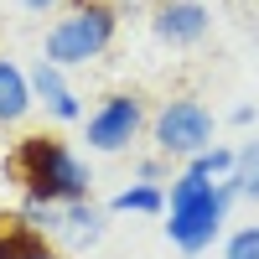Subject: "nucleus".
<instances>
[{"mask_svg": "<svg viewBox=\"0 0 259 259\" xmlns=\"http://www.w3.org/2000/svg\"><path fill=\"white\" fill-rule=\"evenodd\" d=\"M57 0H26V11H52Z\"/></svg>", "mask_w": 259, "mask_h": 259, "instance_id": "dca6fc26", "label": "nucleus"}, {"mask_svg": "<svg viewBox=\"0 0 259 259\" xmlns=\"http://www.w3.org/2000/svg\"><path fill=\"white\" fill-rule=\"evenodd\" d=\"M140 124H145L140 94H109V99L89 114V145L104 150V156H114V150H124L130 140L140 135Z\"/></svg>", "mask_w": 259, "mask_h": 259, "instance_id": "39448f33", "label": "nucleus"}, {"mask_svg": "<svg viewBox=\"0 0 259 259\" xmlns=\"http://www.w3.org/2000/svg\"><path fill=\"white\" fill-rule=\"evenodd\" d=\"M187 166H192V171H202L207 182H212V177H233V150L212 145V150H202V156H192Z\"/></svg>", "mask_w": 259, "mask_h": 259, "instance_id": "ddd939ff", "label": "nucleus"}, {"mask_svg": "<svg viewBox=\"0 0 259 259\" xmlns=\"http://www.w3.org/2000/svg\"><path fill=\"white\" fill-rule=\"evenodd\" d=\"M156 177H166V166H161V161H140V182L156 187Z\"/></svg>", "mask_w": 259, "mask_h": 259, "instance_id": "2eb2a0df", "label": "nucleus"}, {"mask_svg": "<svg viewBox=\"0 0 259 259\" xmlns=\"http://www.w3.org/2000/svg\"><path fill=\"white\" fill-rule=\"evenodd\" d=\"M223 259H259V223H249V228H239V233H228Z\"/></svg>", "mask_w": 259, "mask_h": 259, "instance_id": "4468645a", "label": "nucleus"}, {"mask_svg": "<svg viewBox=\"0 0 259 259\" xmlns=\"http://www.w3.org/2000/svg\"><path fill=\"white\" fill-rule=\"evenodd\" d=\"M31 99H47V109H52L57 119H78V114H83L78 94L62 83V68H52V62H36V73H31Z\"/></svg>", "mask_w": 259, "mask_h": 259, "instance_id": "0eeeda50", "label": "nucleus"}, {"mask_svg": "<svg viewBox=\"0 0 259 259\" xmlns=\"http://www.w3.org/2000/svg\"><path fill=\"white\" fill-rule=\"evenodd\" d=\"M26 109H31V78L0 57V124H16Z\"/></svg>", "mask_w": 259, "mask_h": 259, "instance_id": "9d476101", "label": "nucleus"}, {"mask_svg": "<svg viewBox=\"0 0 259 259\" xmlns=\"http://www.w3.org/2000/svg\"><path fill=\"white\" fill-rule=\"evenodd\" d=\"M6 171H11V182L26 192L31 202H52V207L89 202V187H94L89 166H83L62 140H52V135H26L6 156Z\"/></svg>", "mask_w": 259, "mask_h": 259, "instance_id": "f257e3e1", "label": "nucleus"}, {"mask_svg": "<svg viewBox=\"0 0 259 259\" xmlns=\"http://www.w3.org/2000/svg\"><path fill=\"white\" fill-rule=\"evenodd\" d=\"M109 212H166V192H161V187H150V182H135V187L114 192Z\"/></svg>", "mask_w": 259, "mask_h": 259, "instance_id": "9b49d317", "label": "nucleus"}, {"mask_svg": "<svg viewBox=\"0 0 259 259\" xmlns=\"http://www.w3.org/2000/svg\"><path fill=\"white\" fill-rule=\"evenodd\" d=\"M239 197V187L233 182H207L202 171H182L177 182H171V197H166V239L177 244L182 254H202L212 239H218V228L228 218V202Z\"/></svg>", "mask_w": 259, "mask_h": 259, "instance_id": "f03ea898", "label": "nucleus"}, {"mask_svg": "<svg viewBox=\"0 0 259 259\" xmlns=\"http://www.w3.org/2000/svg\"><path fill=\"white\" fill-rule=\"evenodd\" d=\"M233 187H239V197H254L259 202V140H249L244 150H233Z\"/></svg>", "mask_w": 259, "mask_h": 259, "instance_id": "f8f14e48", "label": "nucleus"}, {"mask_svg": "<svg viewBox=\"0 0 259 259\" xmlns=\"http://www.w3.org/2000/svg\"><path fill=\"white\" fill-rule=\"evenodd\" d=\"M150 26H156L161 41H171V47H192V41H202L212 16L202 0H166V6H156V16H150Z\"/></svg>", "mask_w": 259, "mask_h": 259, "instance_id": "423d86ee", "label": "nucleus"}, {"mask_svg": "<svg viewBox=\"0 0 259 259\" xmlns=\"http://www.w3.org/2000/svg\"><path fill=\"white\" fill-rule=\"evenodd\" d=\"M119 16L104 0H78V6L47 31V47H41V62L52 68H78V62H94L104 47L114 41Z\"/></svg>", "mask_w": 259, "mask_h": 259, "instance_id": "7ed1b4c3", "label": "nucleus"}, {"mask_svg": "<svg viewBox=\"0 0 259 259\" xmlns=\"http://www.w3.org/2000/svg\"><path fill=\"white\" fill-rule=\"evenodd\" d=\"M156 145H161V156H187V161L212 150V114H207V104L171 99L156 114Z\"/></svg>", "mask_w": 259, "mask_h": 259, "instance_id": "20e7f679", "label": "nucleus"}, {"mask_svg": "<svg viewBox=\"0 0 259 259\" xmlns=\"http://www.w3.org/2000/svg\"><path fill=\"white\" fill-rule=\"evenodd\" d=\"M57 233L68 244H78V249H94L104 239V212L94 202H68V207H62V228Z\"/></svg>", "mask_w": 259, "mask_h": 259, "instance_id": "1a4fd4ad", "label": "nucleus"}, {"mask_svg": "<svg viewBox=\"0 0 259 259\" xmlns=\"http://www.w3.org/2000/svg\"><path fill=\"white\" fill-rule=\"evenodd\" d=\"M0 223H6V228H0V259H62L47 244V233L26 228L21 218H0Z\"/></svg>", "mask_w": 259, "mask_h": 259, "instance_id": "6e6552de", "label": "nucleus"}]
</instances>
